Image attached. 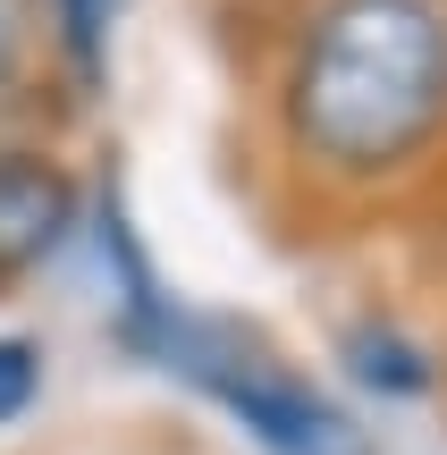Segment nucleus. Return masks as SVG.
Listing matches in <instances>:
<instances>
[{
    "label": "nucleus",
    "mask_w": 447,
    "mask_h": 455,
    "mask_svg": "<svg viewBox=\"0 0 447 455\" xmlns=\"http://www.w3.org/2000/svg\"><path fill=\"white\" fill-rule=\"evenodd\" d=\"M447 135L439 0H321L287 68V144L321 178H388Z\"/></svg>",
    "instance_id": "nucleus-1"
},
{
    "label": "nucleus",
    "mask_w": 447,
    "mask_h": 455,
    "mask_svg": "<svg viewBox=\"0 0 447 455\" xmlns=\"http://www.w3.org/2000/svg\"><path fill=\"white\" fill-rule=\"evenodd\" d=\"M127 338L144 346V355H161L169 371H186L195 388H212L270 455H371V439L355 430V413H338L313 379H296L287 363H270L262 346H245L236 329L161 304L144 329H127Z\"/></svg>",
    "instance_id": "nucleus-2"
},
{
    "label": "nucleus",
    "mask_w": 447,
    "mask_h": 455,
    "mask_svg": "<svg viewBox=\"0 0 447 455\" xmlns=\"http://www.w3.org/2000/svg\"><path fill=\"white\" fill-rule=\"evenodd\" d=\"M76 236V178L43 152H0V270H34Z\"/></svg>",
    "instance_id": "nucleus-3"
},
{
    "label": "nucleus",
    "mask_w": 447,
    "mask_h": 455,
    "mask_svg": "<svg viewBox=\"0 0 447 455\" xmlns=\"http://www.w3.org/2000/svg\"><path fill=\"white\" fill-rule=\"evenodd\" d=\"M347 363H355L363 388H388V396H422L431 388V355H422L414 338H397V329H380V321L347 329Z\"/></svg>",
    "instance_id": "nucleus-4"
},
{
    "label": "nucleus",
    "mask_w": 447,
    "mask_h": 455,
    "mask_svg": "<svg viewBox=\"0 0 447 455\" xmlns=\"http://www.w3.org/2000/svg\"><path fill=\"white\" fill-rule=\"evenodd\" d=\"M110 17H118V0H51V26H60V51H68L76 76L101 68V34H110Z\"/></svg>",
    "instance_id": "nucleus-5"
},
{
    "label": "nucleus",
    "mask_w": 447,
    "mask_h": 455,
    "mask_svg": "<svg viewBox=\"0 0 447 455\" xmlns=\"http://www.w3.org/2000/svg\"><path fill=\"white\" fill-rule=\"evenodd\" d=\"M34 379H43V346L34 338H0V422L34 405Z\"/></svg>",
    "instance_id": "nucleus-6"
},
{
    "label": "nucleus",
    "mask_w": 447,
    "mask_h": 455,
    "mask_svg": "<svg viewBox=\"0 0 447 455\" xmlns=\"http://www.w3.org/2000/svg\"><path fill=\"white\" fill-rule=\"evenodd\" d=\"M26 51H34V9H26V0H0V93H17Z\"/></svg>",
    "instance_id": "nucleus-7"
}]
</instances>
